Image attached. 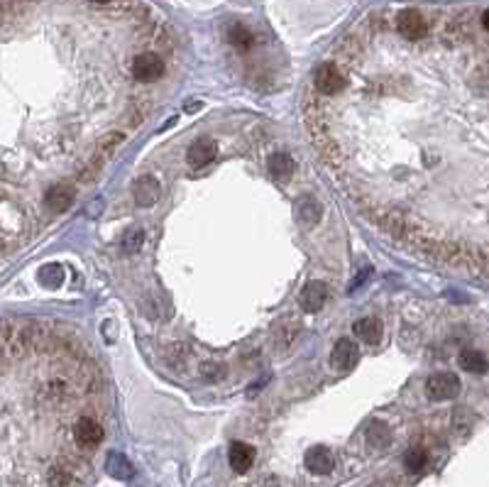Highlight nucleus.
<instances>
[{
	"label": "nucleus",
	"instance_id": "nucleus-20",
	"mask_svg": "<svg viewBox=\"0 0 489 487\" xmlns=\"http://www.w3.org/2000/svg\"><path fill=\"white\" fill-rule=\"evenodd\" d=\"M228 39H230V44H233V47H238V49H250L252 44H255V34L247 30L245 25H233V27H230Z\"/></svg>",
	"mask_w": 489,
	"mask_h": 487
},
{
	"label": "nucleus",
	"instance_id": "nucleus-7",
	"mask_svg": "<svg viewBox=\"0 0 489 487\" xmlns=\"http://www.w3.org/2000/svg\"><path fill=\"white\" fill-rule=\"evenodd\" d=\"M74 438L81 448H96L98 443L103 441V426L91 416H81L76 423H74Z\"/></svg>",
	"mask_w": 489,
	"mask_h": 487
},
{
	"label": "nucleus",
	"instance_id": "nucleus-24",
	"mask_svg": "<svg viewBox=\"0 0 489 487\" xmlns=\"http://www.w3.org/2000/svg\"><path fill=\"white\" fill-rule=\"evenodd\" d=\"M22 8H25V5H22L20 0H0V25H5V22H8L10 17H15L17 13H22Z\"/></svg>",
	"mask_w": 489,
	"mask_h": 487
},
{
	"label": "nucleus",
	"instance_id": "nucleus-10",
	"mask_svg": "<svg viewBox=\"0 0 489 487\" xmlns=\"http://www.w3.org/2000/svg\"><path fill=\"white\" fill-rule=\"evenodd\" d=\"M159 181L152 174H145L135 181V201L140 209H152L159 201Z\"/></svg>",
	"mask_w": 489,
	"mask_h": 487
},
{
	"label": "nucleus",
	"instance_id": "nucleus-23",
	"mask_svg": "<svg viewBox=\"0 0 489 487\" xmlns=\"http://www.w3.org/2000/svg\"><path fill=\"white\" fill-rule=\"evenodd\" d=\"M39 282L51 286V289H56V286H61V282H64V269L59 265H47L42 272H39Z\"/></svg>",
	"mask_w": 489,
	"mask_h": 487
},
{
	"label": "nucleus",
	"instance_id": "nucleus-18",
	"mask_svg": "<svg viewBox=\"0 0 489 487\" xmlns=\"http://www.w3.org/2000/svg\"><path fill=\"white\" fill-rule=\"evenodd\" d=\"M106 471L111 473L115 480H130L132 475H135V468H132V463L125 456H120V453H111V456H108Z\"/></svg>",
	"mask_w": 489,
	"mask_h": 487
},
{
	"label": "nucleus",
	"instance_id": "nucleus-3",
	"mask_svg": "<svg viewBox=\"0 0 489 487\" xmlns=\"http://www.w3.org/2000/svg\"><path fill=\"white\" fill-rule=\"evenodd\" d=\"M132 74H135L137 81L154 84L164 74V61L159 59L157 51H142V54H137L135 61H132Z\"/></svg>",
	"mask_w": 489,
	"mask_h": 487
},
{
	"label": "nucleus",
	"instance_id": "nucleus-11",
	"mask_svg": "<svg viewBox=\"0 0 489 487\" xmlns=\"http://www.w3.org/2000/svg\"><path fill=\"white\" fill-rule=\"evenodd\" d=\"M228 461L235 473H247L255 463V448L250 443H243V441H235L228 451Z\"/></svg>",
	"mask_w": 489,
	"mask_h": 487
},
{
	"label": "nucleus",
	"instance_id": "nucleus-19",
	"mask_svg": "<svg viewBox=\"0 0 489 487\" xmlns=\"http://www.w3.org/2000/svg\"><path fill=\"white\" fill-rule=\"evenodd\" d=\"M367 443L375 448H387L391 443V428L384 421H372L367 426Z\"/></svg>",
	"mask_w": 489,
	"mask_h": 487
},
{
	"label": "nucleus",
	"instance_id": "nucleus-29",
	"mask_svg": "<svg viewBox=\"0 0 489 487\" xmlns=\"http://www.w3.org/2000/svg\"><path fill=\"white\" fill-rule=\"evenodd\" d=\"M91 3H98V5H103V3H111V0H91Z\"/></svg>",
	"mask_w": 489,
	"mask_h": 487
},
{
	"label": "nucleus",
	"instance_id": "nucleus-26",
	"mask_svg": "<svg viewBox=\"0 0 489 487\" xmlns=\"http://www.w3.org/2000/svg\"><path fill=\"white\" fill-rule=\"evenodd\" d=\"M223 375H226V368H218L216 363L203 365V377H208V380H221Z\"/></svg>",
	"mask_w": 489,
	"mask_h": 487
},
{
	"label": "nucleus",
	"instance_id": "nucleus-8",
	"mask_svg": "<svg viewBox=\"0 0 489 487\" xmlns=\"http://www.w3.org/2000/svg\"><path fill=\"white\" fill-rule=\"evenodd\" d=\"M76 201V189L74 184H54L47 189V194H44V204H47L49 211H54V214H61V211H69Z\"/></svg>",
	"mask_w": 489,
	"mask_h": 487
},
{
	"label": "nucleus",
	"instance_id": "nucleus-17",
	"mask_svg": "<svg viewBox=\"0 0 489 487\" xmlns=\"http://www.w3.org/2000/svg\"><path fill=\"white\" fill-rule=\"evenodd\" d=\"M460 368L468 370V372H475V375H485L487 372V355L482 351H475V348H468V351L460 353Z\"/></svg>",
	"mask_w": 489,
	"mask_h": 487
},
{
	"label": "nucleus",
	"instance_id": "nucleus-6",
	"mask_svg": "<svg viewBox=\"0 0 489 487\" xmlns=\"http://www.w3.org/2000/svg\"><path fill=\"white\" fill-rule=\"evenodd\" d=\"M216 157H218V145L211 140V137H198L196 142H191V147H188V152H186V162L191 164L193 169L208 167Z\"/></svg>",
	"mask_w": 489,
	"mask_h": 487
},
{
	"label": "nucleus",
	"instance_id": "nucleus-13",
	"mask_svg": "<svg viewBox=\"0 0 489 487\" xmlns=\"http://www.w3.org/2000/svg\"><path fill=\"white\" fill-rule=\"evenodd\" d=\"M267 167H269V174H272L277 181H286V179H291L293 169H296V162H293V157L289 152H274L272 157H269Z\"/></svg>",
	"mask_w": 489,
	"mask_h": 487
},
{
	"label": "nucleus",
	"instance_id": "nucleus-4",
	"mask_svg": "<svg viewBox=\"0 0 489 487\" xmlns=\"http://www.w3.org/2000/svg\"><path fill=\"white\" fill-rule=\"evenodd\" d=\"M396 32L406 39H421L428 32V22H425V17L418 10L406 8L396 15Z\"/></svg>",
	"mask_w": 489,
	"mask_h": 487
},
{
	"label": "nucleus",
	"instance_id": "nucleus-14",
	"mask_svg": "<svg viewBox=\"0 0 489 487\" xmlns=\"http://www.w3.org/2000/svg\"><path fill=\"white\" fill-rule=\"evenodd\" d=\"M321 216H323V206L316 201L313 196H303L301 201L296 204V219L301 226H316V223L321 221Z\"/></svg>",
	"mask_w": 489,
	"mask_h": 487
},
{
	"label": "nucleus",
	"instance_id": "nucleus-12",
	"mask_svg": "<svg viewBox=\"0 0 489 487\" xmlns=\"http://www.w3.org/2000/svg\"><path fill=\"white\" fill-rule=\"evenodd\" d=\"M328 301V286L323 282H311L306 289L301 291V306L306 311H321Z\"/></svg>",
	"mask_w": 489,
	"mask_h": 487
},
{
	"label": "nucleus",
	"instance_id": "nucleus-22",
	"mask_svg": "<svg viewBox=\"0 0 489 487\" xmlns=\"http://www.w3.org/2000/svg\"><path fill=\"white\" fill-rule=\"evenodd\" d=\"M142 243H145V231H142V228H130V231L123 236L120 248H123L125 255H135V252H140Z\"/></svg>",
	"mask_w": 489,
	"mask_h": 487
},
{
	"label": "nucleus",
	"instance_id": "nucleus-25",
	"mask_svg": "<svg viewBox=\"0 0 489 487\" xmlns=\"http://www.w3.org/2000/svg\"><path fill=\"white\" fill-rule=\"evenodd\" d=\"M49 480L54 487H66L69 483H71V471H69L66 466H54L49 473Z\"/></svg>",
	"mask_w": 489,
	"mask_h": 487
},
{
	"label": "nucleus",
	"instance_id": "nucleus-21",
	"mask_svg": "<svg viewBox=\"0 0 489 487\" xmlns=\"http://www.w3.org/2000/svg\"><path fill=\"white\" fill-rule=\"evenodd\" d=\"M425 463H428V453H425L421 446H413V448H408V451H406V456H404L406 471L421 473L423 468H425Z\"/></svg>",
	"mask_w": 489,
	"mask_h": 487
},
{
	"label": "nucleus",
	"instance_id": "nucleus-28",
	"mask_svg": "<svg viewBox=\"0 0 489 487\" xmlns=\"http://www.w3.org/2000/svg\"><path fill=\"white\" fill-rule=\"evenodd\" d=\"M196 108H201V103H188V106H186V113H196Z\"/></svg>",
	"mask_w": 489,
	"mask_h": 487
},
{
	"label": "nucleus",
	"instance_id": "nucleus-5",
	"mask_svg": "<svg viewBox=\"0 0 489 487\" xmlns=\"http://www.w3.org/2000/svg\"><path fill=\"white\" fill-rule=\"evenodd\" d=\"M358 360H360V348L350 338H341L331 353V365L338 372H350L358 365Z\"/></svg>",
	"mask_w": 489,
	"mask_h": 487
},
{
	"label": "nucleus",
	"instance_id": "nucleus-27",
	"mask_svg": "<svg viewBox=\"0 0 489 487\" xmlns=\"http://www.w3.org/2000/svg\"><path fill=\"white\" fill-rule=\"evenodd\" d=\"M480 22H482V30L487 32L489 30V13H487V10H482V20Z\"/></svg>",
	"mask_w": 489,
	"mask_h": 487
},
{
	"label": "nucleus",
	"instance_id": "nucleus-15",
	"mask_svg": "<svg viewBox=\"0 0 489 487\" xmlns=\"http://www.w3.org/2000/svg\"><path fill=\"white\" fill-rule=\"evenodd\" d=\"M353 328H355V336H358L362 343H367V346H377V343L382 341V323L372 316L360 318Z\"/></svg>",
	"mask_w": 489,
	"mask_h": 487
},
{
	"label": "nucleus",
	"instance_id": "nucleus-2",
	"mask_svg": "<svg viewBox=\"0 0 489 487\" xmlns=\"http://www.w3.org/2000/svg\"><path fill=\"white\" fill-rule=\"evenodd\" d=\"M425 394H428L433 402H448V399H455L460 394V377L453 372H435L428 377L425 382Z\"/></svg>",
	"mask_w": 489,
	"mask_h": 487
},
{
	"label": "nucleus",
	"instance_id": "nucleus-9",
	"mask_svg": "<svg viewBox=\"0 0 489 487\" xmlns=\"http://www.w3.org/2000/svg\"><path fill=\"white\" fill-rule=\"evenodd\" d=\"M303 463H306V468L313 475H331L333 468H336V456L326 446H313V448L306 451Z\"/></svg>",
	"mask_w": 489,
	"mask_h": 487
},
{
	"label": "nucleus",
	"instance_id": "nucleus-16",
	"mask_svg": "<svg viewBox=\"0 0 489 487\" xmlns=\"http://www.w3.org/2000/svg\"><path fill=\"white\" fill-rule=\"evenodd\" d=\"M125 140H128V135L120 133V130L106 133V135L101 137V140H98V145H96V157H101L103 162H106L108 157H113V154L125 145Z\"/></svg>",
	"mask_w": 489,
	"mask_h": 487
},
{
	"label": "nucleus",
	"instance_id": "nucleus-1",
	"mask_svg": "<svg viewBox=\"0 0 489 487\" xmlns=\"http://www.w3.org/2000/svg\"><path fill=\"white\" fill-rule=\"evenodd\" d=\"M313 86H316L318 94L333 96V94H341V91H345V86H348V76H345V71L336 64V61H326V64H321L313 71Z\"/></svg>",
	"mask_w": 489,
	"mask_h": 487
}]
</instances>
